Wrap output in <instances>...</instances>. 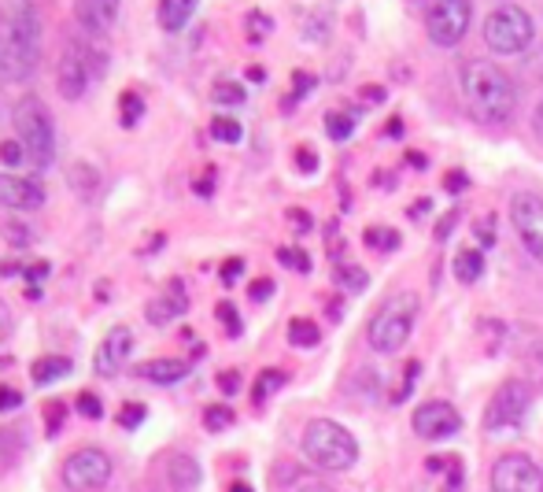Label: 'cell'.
<instances>
[{"label": "cell", "instance_id": "6da1fadb", "mask_svg": "<svg viewBox=\"0 0 543 492\" xmlns=\"http://www.w3.org/2000/svg\"><path fill=\"white\" fill-rule=\"evenodd\" d=\"M41 63V19L30 0H8L0 8V78L26 82Z\"/></svg>", "mask_w": 543, "mask_h": 492}, {"label": "cell", "instance_id": "7a4b0ae2", "mask_svg": "<svg viewBox=\"0 0 543 492\" xmlns=\"http://www.w3.org/2000/svg\"><path fill=\"white\" fill-rule=\"evenodd\" d=\"M459 82L473 119L492 126H503L514 119V111H518V82L503 67H495L488 60H466L459 71Z\"/></svg>", "mask_w": 543, "mask_h": 492}, {"label": "cell", "instance_id": "3957f363", "mask_svg": "<svg viewBox=\"0 0 543 492\" xmlns=\"http://www.w3.org/2000/svg\"><path fill=\"white\" fill-rule=\"evenodd\" d=\"M15 141L23 145L26 163L34 171H49L52 160H56V123H52L49 108L41 97H23L15 104Z\"/></svg>", "mask_w": 543, "mask_h": 492}, {"label": "cell", "instance_id": "277c9868", "mask_svg": "<svg viewBox=\"0 0 543 492\" xmlns=\"http://www.w3.org/2000/svg\"><path fill=\"white\" fill-rule=\"evenodd\" d=\"M418 311H422V300L418 293H396L388 296L385 304L374 311V319L366 326V341L374 352L381 356H392L399 348L411 341L414 333V322H418Z\"/></svg>", "mask_w": 543, "mask_h": 492}, {"label": "cell", "instance_id": "5b68a950", "mask_svg": "<svg viewBox=\"0 0 543 492\" xmlns=\"http://www.w3.org/2000/svg\"><path fill=\"white\" fill-rule=\"evenodd\" d=\"M303 456L318 470H351L359 459V441L333 419H314L303 430Z\"/></svg>", "mask_w": 543, "mask_h": 492}, {"label": "cell", "instance_id": "8992f818", "mask_svg": "<svg viewBox=\"0 0 543 492\" xmlns=\"http://www.w3.org/2000/svg\"><path fill=\"white\" fill-rule=\"evenodd\" d=\"M536 26H532L529 12L518 4H499L488 19H484V45L495 56H521L532 45Z\"/></svg>", "mask_w": 543, "mask_h": 492}, {"label": "cell", "instance_id": "52a82bcc", "mask_svg": "<svg viewBox=\"0 0 543 492\" xmlns=\"http://www.w3.org/2000/svg\"><path fill=\"white\" fill-rule=\"evenodd\" d=\"M473 23V0H429L425 34L440 49H455Z\"/></svg>", "mask_w": 543, "mask_h": 492}, {"label": "cell", "instance_id": "ba28073f", "mask_svg": "<svg viewBox=\"0 0 543 492\" xmlns=\"http://www.w3.org/2000/svg\"><path fill=\"white\" fill-rule=\"evenodd\" d=\"M529 407H532V389L525 382H518V378H510V382H503L495 389V396L484 407V430L488 433L514 430V426L525 422Z\"/></svg>", "mask_w": 543, "mask_h": 492}, {"label": "cell", "instance_id": "9c48e42d", "mask_svg": "<svg viewBox=\"0 0 543 492\" xmlns=\"http://www.w3.org/2000/svg\"><path fill=\"white\" fill-rule=\"evenodd\" d=\"M97 78V60L85 41H71L60 56V67H56V89H60L63 100H82Z\"/></svg>", "mask_w": 543, "mask_h": 492}, {"label": "cell", "instance_id": "30bf717a", "mask_svg": "<svg viewBox=\"0 0 543 492\" xmlns=\"http://www.w3.org/2000/svg\"><path fill=\"white\" fill-rule=\"evenodd\" d=\"M492 492H543L540 463L525 452H507L492 467Z\"/></svg>", "mask_w": 543, "mask_h": 492}, {"label": "cell", "instance_id": "8fae6325", "mask_svg": "<svg viewBox=\"0 0 543 492\" xmlns=\"http://www.w3.org/2000/svg\"><path fill=\"white\" fill-rule=\"evenodd\" d=\"M111 456L100 452V448H78L63 459V485L74 492L82 489H100L111 481Z\"/></svg>", "mask_w": 543, "mask_h": 492}, {"label": "cell", "instance_id": "7c38bea8", "mask_svg": "<svg viewBox=\"0 0 543 492\" xmlns=\"http://www.w3.org/2000/svg\"><path fill=\"white\" fill-rule=\"evenodd\" d=\"M510 222L518 230L521 245L532 259L543 263V197L540 193H514L510 197Z\"/></svg>", "mask_w": 543, "mask_h": 492}, {"label": "cell", "instance_id": "4fadbf2b", "mask_svg": "<svg viewBox=\"0 0 543 492\" xmlns=\"http://www.w3.org/2000/svg\"><path fill=\"white\" fill-rule=\"evenodd\" d=\"M462 430V415L447 400H429L414 411V433L422 441H447Z\"/></svg>", "mask_w": 543, "mask_h": 492}, {"label": "cell", "instance_id": "5bb4252c", "mask_svg": "<svg viewBox=\"0 0 543 492\" xmlns=\"http://www.w3.org/2000/svg\"><path fill=\"white\" fill-rule=\"evenodd\" d=\"M0 204L12 211H37L45 204V189H41V182H34V178L0 171Z\"/></svg>", "mask_w": 543, "mask_h": 492}, {"label": "cell", "instance_id": "9a60e30c", "mask_svg": "<svg viewBox=\"0 0 543 492\" xmlns=\"http://www.w3.org/2000/svg\"><path fill=\"white\" fill-rule=\"evenodd\" d=\"M130 352H133V333L126 330V326H115V330L97 345L93 367H97L100 378H111V374H119L122 370V363L130 359Z\"/></svg>", "mask_w": 543, "mask_h": 492}, {"label": "cell", "instance_id": "2e32d148", "mask_svg": "<svg viewBox=\"0 0 543 492\" xmlns=\"http://www.w3.org/2000/svg\"><path fill=\"white\" fill-rule=\"evenodd\" d=\"M119 8L122 0H74V15L82 23L85 34L104 37L111 26L119 23Z\"/></svg>", "mask_w": 543, "mask_h": 492}, {"label": "cell", "instance_id": "e0dca14e", "mask_svg": "<svg viewBox=\"0 0 543 492\" xmlns=\"http://www.w3.org/2000/svg\"><path fill=\"white\" fill-rule=\"evenodd\" d=\"M167 481H170V492H196L200 481H204V474H200V463H196L193 456L178 452V456H170L167 463Z\"/></svg>", "mask_w": 543, "mask_h": 492}, {"label": "cell", "instance_id": "ac0fdd59", "mask_svg": "<svg viewBox=\"0 0 543 492\" xmlns=\"http://www.w3.org/2000/svg\"><path fill=\"white\" fill-rule=\"evenodd\" d=\"M67 185L74 189V197L82 200H97V189H100V171L93 167L89 160H78L67 167Z\"/></svg>", "mask_w": 543, "mask_h": 492}, {"label": "cell", "instance_id": "d6986e66", "mask_svg": "<svg viewBox=\"0 0 543 492\" xmlns=\"http://www.w3.org/2000/svg\"><path fill=\"white\" fill-rule=\"evenodd\" d=\"M141 374L156 385H174L189 374V363H185V359H152V363L141 367Z\"/></svg>", "mask_w": 543, "mask_h": 492}, {"label": "cell", "instance_id": "ffe728a7", "mask_svg": "<svg viewBox=\"0 0 543 492\" xmlns=\"http://www.w3.org/2000/svg\"><path fill=\"white\" fill-rule=\"evenodd\" d=\"M196 4H200V0H159V26L170 30V34L181 30V26L193 19Z\"/></svg>", "mask_w": 543, "mask_h": 492}, {"label": "cell", "instance_id": "44dd1931", "mask_svg": "<svg viewBox=\"0 0 543 492\" xmlns=\"http://www.w3.org/2000/svg\"><path fill=\"white\" fill-rule=\"evenodd\" d=\"M181 311H185V289H181V282H174V285H170V293L152 304L148 319H152V322H170V319H178Z\"/></svg>", "mask_w": 543, "mask_h": 492}, {"label": "cell", "instance_id": "7402d4cb", "mask_svg": "<svg viewBox=\"0 0 543 492\" xmlns=\"http://www.w3.org/2000/svg\"><path fill=\"white\" fill-rule=\"evenodd\" d=\"M518 356H521V363L529 367L532 378L543 385V333H529V337L518 345Z\"/></svg>", "mask_w": 543, "mask_h": 492}, {"label": "cell", "instance_id": "603a6c76", "mask_svg": "<svg viewBox=\"0 0 543 492\" xmlns=\"http://www.w3.org/2000/svg\"><path fill=\"white\" fill-rule=\"evenodd\" d=\"M484 274V252L481 248H462L455 256V278L466 285H473Z\"/></svg>", "mask_w": 543, "mask_h": 492}, {"label": "cell", "instance_id": "cb8c5ba5", "mask_svg": "<svg viewBox=\"0 0 543 492\" xmlns=\"http://www.w3.org/2000/svg\"><path fill=\"white\" fill-rule=\"evenodd\" d=\"M30 374H34V382H37V385L60 382V378H67V374H71V359H63V356H45V359H37Z\"/></svg>", "mask_w": 543, "mask_h": 492}, {"label": "cell", "instance_id": "d4e9b609", "mask_svg": "<svg viewBox=\"0 0 543 492\" xmlns=\"http://www.w3.org/2000/svg\"><path fill=\"white\" fill-rule=\"evenodd\" d=\"M322 341V333L311 319H292L289 322V345L292 348H314Z\"/></svg>", "mask_w": 543, "mask_h": 492}, {"label": "cell", "instance_id": "484cf974", "mask_svg": "<svg viewBox=\"0 0 543 492\" xmlns=\"http://www.w3.org/2000/svg\"><path fill=\"white\" fill-rule=\"evenodd\" d=\"M211 100H215V104H222V108H241L244 100H248V93H244L241 82H215V89H211Z\"/></svg>", "mask_w": 543, "mask_h": 492}, {"label": "cell", "instance_id": "4316f807", "mask_svg": "<svg viewBox=\"0 0 543 492\" xmlns=\"http://www.w3.org/2000/svg\"><path fill=\"white\" fill-rule=\"evenodd\" d=\"M289 382V374L285 370H263L259 378H255V389H252V396H255V404H263L266 396L270 393H278L281 385Z\"/></svg>", "mask_w": 543, "mask_h": 492}, {"label": "cell", "instance_id": "83f0119b", "mask_svg": "<svg viewBox=\"0 0 543 492\" xmlns=\"http://www.w3.org/2000/svg\"><path fill=\"white\" fill-rule=\"evenodd\" d=\"M351 130H355V119H351L348 111H329L326 115V134L333 141H348Z\"/></svg>", "mask_w": 543, "mask_h": 492}, {"label": "cell", "instance_id": "f1b7e54d", "mask_svg": "<svg viewBox=\"0 0 543 492\" xmlns=\"http://www.w3.org/2000/svg\"><path fill=\"white\" fill-rule=\"evenodd\" d=\"M362 241L370 248H377V252H392V248H399V234L396 230H385V226H370V230L362 234Z\"/></svg>", "mask_w": 543, "mask_h": 492}, {"label": "cell", "instance_id": "f546056e", "mask_svg": "<svg viewBox=\"0 0 543 492\" xmlns=\"http://www.w3.org/2000/svg\"><path fill=\"white\" fill-rule=\"evenodd\" d=\"M211 137L222 141V145H237L244 137V126L237 123V119H215V123H211Z\"/></svg>", "mask_w": 543, "mask_h": 492}, {"label": "cell", "instance_id": "4dcf8cb0", "mask_svg": "<svg viewBox=\"0 0 543 492\" xmlns=\"http://www.w3.org/2000/svg\"><path fill=\"white\" fill-rule=\"evenodd\" d=\"M204 426L211 433H218V430H226V426H233V407H226V404H211L204 411Z\"/></svg>", "mask_w": 543, "mask_h": 492}, {"label": "cell", "instance_id": "1f68e13d", "mask_svg": "<svg viewBox=\"0 0 543 492\" xmlns=\"http://www.w3.org/2000/svg\"><path fill=\"white\" fill-rule=\"evenodd\" d=\"M141 115H145V100L137 93H122V126H133Z\"/></svg>", "mask_w": 543, "mask_h": 492}, {"label": "cell", "instance_id": "d6a6232c", "mask_svg": "<svg viewBox=\"0 0 543 492\" xmlns=\"http://www.w3.org/2000/svg\"><path fill=\"white\" fill-rule=\"evenodd\" d=\"M278 259L285 263V267H292V271H311V256L307 252H300V248H278Z\"/></svg>", "mask_w": 543, "mask_h": 492}, {"label": "cell", "instance_id": "836d02e7", "mask_svg": "<svg viewBox=\"0 0 543 492\" xmlns=\"http://www.w3.org/2000/svg\"><path fill=\"white\" fill-rule=\"evenodd\" d=\"M145 415H148V407H145V404H122V411H119V426H126V430H137V426L145 422Z\"/></svg>", "mask_w": 543, "mask_h": 492}, {"label": "cell", "instance_id": "e575fe53", "mask_svg": "<svg viewBox=\"0 0 543 492\" xmlns=\"http://www.w3.org/2000/svg\"><path fill=\"white\" fill-rule=\"evenodd\" d=\"M340 285H344V289H351V293H359V289H366V285H370V278H366V271H362V267H344V271H340Z\"/></svg>", "mask_w": 543, "mask_h": 492}, {"label": "cell", "instance_id": "d590c367", "mask_svg": "<svg viewBox=\"0 0 543 492\" xmlns=\"http://www.w3.org/2000/svg\"><path fill=\"white\" fill-rule=\"evenodd\" d=\"M78 415H85V419H100V415H104L100 396L97 393H78Z\"/></svg>", "mask_w": 543, "mask_h": 492}, {"label": "cell", "instance_id": "8d00e7d4", "mask_svg": "<svg viewBox=\"0 0 543 492\" xmlns=\"http://www.w3.org/2000/svg\"><path fill=\"white\" fill-rule=\"evenodd\" d=\"M0 160L8 163V167H19V163H26L23 145H19V141H4V145H0Z\"/></svg>", "mask_w": 543, "mask_h": 492}, {"label": "cell", "instance_id": "74e56055", "mask_svg": "<svg viewBox=\"0 0 543 492\" xmlns=\"http://www.w3.org/2000/svg\"><path fill=\"white\" fill-rule=\"evenodd\" d=\"M418 374H422V363H418V359H414V363H407V378H403V389H399V393L392 396V400H396V404H403V400H407V396H411V389H414V378H418Z\"/></svg>", "mask_w": 543, "mask_h": 492}, {"label": "cell", "instance_id": "f35d334b", "mask_svg": "<svg viewBox=\"0 0 543 492\" xmlns=\"http://www.w3.org/2000/svg\"><path fill=\"white\" fill-rule=\"evenodd\" d=\"M4 237H8L15 248H23V245H30V241H34V234H30L26 226H19V222H8V226H4Z\"/></svg>", "mask_w": 543, "mask_h": 492}, {"label": "cell", "instance_id": "ab89813d", "mask_svg": "<svg viewBox=\"0 0 543 492\" xmlns=\"http://www.w3.org/2000/svg\"><path fill=\"white\" fill-rule=\"evenodd\" d=\"M455 226H459V215H455V211H451V215H440V222H436V241L444 245L447 237L455 234Z\"/></svg>", "mask_w": 543, "mask_h": 492}, {"label": "cell", "instance_id": "60d3db41", "mask_svg": "<svg viewBox=\"0 0 543 492\" xmlns=\"http://www.w3.org/2000/svg\"><path fill=\"white\" fill-rule=\"evenodd\" d=\"M218 319L226 322V330H230V337H237V333H241V319H237V311H233V304H218Z\"/></svg>", "mask_w": 543, "mask_h": 492}, {"label": "cell", "instance_id": "b9f144b4", "mask_svg": "<svg viewBox=\"0 0 543 492\" xmlns=\"http://www.w3.org/2000/svg\"><path fill=\"white\" fill-rule=\"evenodd\" d=\"M444 492H466V478H462V463L451 459V478H447Z\"/></svg>", "mask_w": 543, "mask_h": 492}, {"label": "cell", "instance_id": "7bdbcfd3", "mask_svg": "<svg viewBox=\"0 0 543 492\" xmlns=\"http://www.w3.org/2000/svg\"><path fill=\"white\" fill-rule=\"evenodd\" d=\"M63 411H67V407H63L60 400H52V404L45 407V419H49V433H60V426H63Z\"/></svg>", "mask_w": 543, "mask_h": 492}, {"label": "cell", "instance_id": "ee69618b", "mask_svg": "<svg viewBox=\"0 0 543 492\" xmlns=\"http://www.w3.org/2000/svg\"><path fill=\"white\" fill-rule=\"evenodd\" d=\"M15 407H23V393H15L8 385H0V411H15Z\"/></svg>", "mask_w": 543, "mask_h": 492}, {"label": "cell", "instance_id": "f6af8a7d", "mask_svg": "<svg viewBox=\"0 0 543 492\" xmlns=\"http://www.w3.org/2000/svg\"><path fill=\"white\" fill-rule=\"evenodd\" d=\"M218 389L226 396H233L237 389H241V374L237 370H226V374H218Z\"/></svg>", "mask_w": 543, "mask_h": 492}, {"label": "cell", "instance_id": "bcb514c9", "mask_svg": "<svg viewBox=\"0 0 543 492\" xmlns=\"http://www.w3.org/2000/svg\"><path fill=\"white\" fill-rule=\"evenodd\" d=\"M466 182H470V178H466L462 171H447V178H444L447 193H462V189H466Z\"/></svg>", "mask_w": 543, "mask_h": 492}, {"label": "cell", "instance_id": "7dc6e473", "mask_svg": "<svg viewBox=\"0 0 543 492\" xmlns=\"http://www.w3.org/2000/svg\"><path fill=\"white\" fill-rule=\"evenodd\" d=\"M270 293H274V278H263V282H255L252 289H248V296H252V300H266Z\"/></svg>", "mask_w": 543, "mask_h": 492}, {"label": "cell", "instance_id": "c3c4849f", "mask_svg": "<svg viewBox=\"0 0 543 492\" xmlns=\"http://www.w3.org/2000/svg\"><path fill=\"white\" fill-rule=\"evenodd\" d=\"M241 271H244V259H230V263L222 267V282L233 285V282H237V274H241Z\"/></svg>", "mask_w": 543, "mask_h": 492}, {"label": "cell", "instance_id": "681fc988", "mask_svg": "<svg viewBox=\"0 0 543 492\" xmlns=\"http://www.w3.org/2000/svg\"><path fill=\"white\" fill-rule=\"evenodd\" d=\"M296 160H300V171H307V174L318 171V160H314L311 148H300V152H296Z\"/></svg>", "mask_w": 543, "mask_h": 492}, {"label": "cell", "instance_id": "f907efd6", "mask_svg": "<svg viewBox=\"0 0 543 492\" xmlns=\"http://www.w3.org/2000/svg\"><path fill=\"white\" fill-rule=\"evenodd\" d=\"M12 333V311H8V304H4V296H0V341Z\"/></svg>", "mask_w": 543, "mask_h": 492}, {"label": "cell", "instance_id": "816d5d0a", "mask_svg": "<svg viewBox=\"0 0 543 492\" xmlns=\"http://www.w3.org/2000/svg\"><path fill=\"white\" fill-rule=\"evenodd\" d=\"M289 219H292V226H296V230H303V234H307V230H311V226H314L311 215H307V211H289Z\"/></svg>", "mask_w": 543, "mask_h": 492}, {"label": "cell", "instance_id": "f5cc1de1", "mask_svg": "<svg viewBox=\"0 0 543 492\" xmlns=\"http://www.w3.org/2000/svg\"><path fill=\"white\" fill-rule=\"evenodd\" d=\"M23 274L30 278V282H41V278L49 274V263H34V267H23Z\"/></svg>", "mask_w": 543, "mask_h": 492}, {"label": "cell", "instance_id": "db71d44e", "mask_svg": "<svg viewBox=\"0 0 543 492\" xmlns=\"http://www.w3.org/2000/svg\"><path fill=\"white\" fill-rule=\"evenodd\" d=\"M362 97H366V104H381V100H385V89H381V86H362Z\"/></svg>", "mask_w": 543, "mask_h": 492}, {"label": "cell", "instance_id": "11a10c76", "mask_svg": "<svg viewBox=\"0 0 543 492\" xmlns=\"http://www.w3.org/2000/svg\"><path fill=\"white\" fill-rule=\"evenodd\" d=\"M477 237H481V245H484V248L492 245V219L477 222Z\"/></svg>", "mask_w": 543, "mask_h": 492}, {"label": "cell", "instance_id": "9f6ffc18", "mask_svg": "<svg viewBox=\"0 0 543 492\" xmlns=\"http://www.w3.org/2000/svg\"><path fill=\"white\" fill-rule=\"evenodd\" d=\"M385 134H388V137H403V119H388V123H385Z\"/></svg>", "mask_w": 543, "mask_h": 492}, {"label": "cell", "instance_id": "6f0895ef", "mask_svg": "<svg viewBox=\"0 0 543 492\" xmlns=\"http://www.w3.org/2000/svg\"><path fill=\"white\" fill-rule=\"evenodd\" d=\"M407 163H411V167H422V171L429 167V160H425L422 152H407Z\"/></svg>", "mask_w": 543, "mask_h": 492}, {"label": "cell", "instance_id": "680465c9", "mask_svg": "<svg viewBox=\"0 0 543 492\" xmlns=\"http://www.w3.org/2000/svg\"><path fill=\"white\" fill-rule=\"evenodd\" d=\"M248 78H252V82H266V71L263 67H248Z\"/></svg>", "mask_w": 543, "mask_h": 492}, {"label": "cell", "instance_id": "91938a15", "mask_svg": "<svg viewBox=\"0 0 543 492\" xmlns=\"http://www.w3.org/2000/svg\"><path fill=\"white\" fill-rule=\"evenodd\" d=\"M300 492H333V489H329V485H318V481H311V485H303Z\"/></svg>", "mask_w": 543, "mask_h": 492}, {"label": "cell", "instance_id": "94428289", "mask_svg": "<svg viewBox=\"0 0 543 492\" xmlns=\"http://www.w3.org/2000/svg\"><path fill=\"white\" fill-rule=\"evenodd\" d=\"M425 211H429V200H418V204H414V208H411V215H425Z\"/></svg>", "mask_w": 543, "mask_h": 492}, {"label": "cell", "instance_id": "6125c7cd", "mask_svg": "<svg viewBox=\"0 0 543 492\" xmlns=\"http://www.w3.org/2000/svg\"><path fill=\"white\" fill-rule=\"evenodd\" d=\"M532 123H536V130H543V100H540V108H536V115H532Z\"/></svg>", "mask_w": 543, "mask_h": 492}, {"label": "cell", "instance_id": "be15d7a7", "mask_svg": "<svg viewBox=\"0 0 543 492\" xmlns=\"http://www.w3.org/2000/svg\"><path fill=\"white\" fill-rule=\"evenodd\" d=\"M230 492H252V485H244V481H233Z\"/></svg>", "mask_w": 543, "mask_h": 492}]
</instances>
